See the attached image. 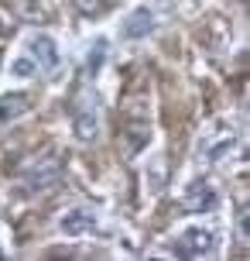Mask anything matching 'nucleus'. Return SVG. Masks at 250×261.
I'll use <instances>...</instances> for the list:
<instances>
[{
	"label": "nucleus",
	"mask_w": 250,
	"mask_h": 261,
	"mask_svg": "<svg viewBox=\"0 0 250 261\" xmlns=\"http://www.w3.org/2000/svg\"><path fill=\"white\" fill-rule=\"evenodd\" d=\"M72 127H76V138L79 141H96V134H100V103H96V96H89V93H79L76 96Z\"/></svg>",
	"instance_id": "nucleus-1"
},
{
	"label": "nucleus",
	"mask_w": 250,
	"mask_h": 261,
	"mask_svg": "<svg viewBox=\"0 0 250 261\" xmlns=\"http://www.w3.org/2000/svg\"><path fill=\"white\" fill-rule=\"evenodd\" d=\"M171 251L178 258H206V254L216 251V237L209 230H202V227H189V230H182V234L175 237Z\"/></svg>",
	"instance_id": "nucleus-2"
},
{
	"label": "nucleus",
	"mask_w": 250,
	"mask_h": 261,
	"mask_svg": "<svg viewBox=\"0 0 250 261\" xmlns=\"http://www.w3.org/2000/svg\"><path fill=\"white\" fill-rule=\"evenodd\" d=\"M27 59L35 62L38 72H52L55 65H58V48H55V41L48 35H38V38L27 41Z\"/></svg>",
	"instance_id": "nucleus-3"
},
{
	"label": "nucleus",
	"mask_w": 250,
	"mask_h": 261,
	"mask_svg": "<svg viewBox=\"0 0 250 261\" xmlns=\"http://www.w3.org/2000/svg\"><path fill=\"white\" fill-rule=\"evenodd\" d=\"M216 203H220V193L209 182H192L185 189V210H192V213H209L216 210Z\"/></svg>",
	"instance_id": "nucleus-4"
},
{
	"label": "nucleus",
	"mask_w": 250,
	"mask_h": 261,
	"mask_svg": "<svg viewBox=\"0 0 250 261\" xmlns=\"http://www.w3.org/2000/svg\"><path fill=\"white\" fill-rule=\"evenodd\" d=\"M27 110H31V96L27 93H7V96H0V127L21 120Z\"/></svg>",
	"instance_id": "nucleus-5"
},
{
	"label": "nucleus",
	"mask_w": 250,
	"mask_h": 261,
	"mask_svg": "<svg viewBox=\"0 0 250 261\" xmlns=\"http://www.w3.org/2000/svg\"><path fill=\"white\" fill-rule=\"evenodd\" d=\"M58 227H62L69 237L92 234V230H96V213H92V210H72V213H66V217L58 220Z\"/></svg>",
	"instance_id": "nucleus-6"
},
{
	"label": "nucleus",
	"mask_w": 250,
	"mask_h": 261,
	"mask_svg": "<svg viewBox=\"0 0 250 261\" xmlns=\"http://www.w3.org/2000/svg\"><path fill=\"white\" fill-rule=\"evenodd\" d=\"M151 31H154V14L147 11V7L131 11V17L123 21V38H144Z\"/></svg>",
	"instance_id": "nucleus-7"
},
{
	"label": "nucleus",
	"mask_w": 250,
	"mask_h": 261,
	"mask_svg": "<svg viewBox=\"0 0 250 261\" xmlns=\"http://www.w3.org/2000/svg\"><path fill=\"white\" fill-rule=\"evenodd\" d=\"M14 7V14L21 17V21H41V7L35 4V0H7Z\"/></svg>",
	"instance_id": "nucleus-8"
},
{
	"label": "nucleus",
	"mask_w": 250,
	"mask_h": 261,
	"mask_svg": "<svg viewBox=\"0 0 250 261\" xmlns=\"http://www.w3.org/2000/svg\"><path fill=\"white\" fill-rule=\"evenodd\" d=\"M76 7L82 14H89V17H100V14L110 11V0H76Z\"/></svg>",
	"instance_id": "nucleus-9"
},
{
	"label": "nucleus",
	"mask_w": 250,
	"mask_h": 261,
	"mask_svg": "<svg viewBox=\"0 0 250 261\" xmlns=\"http://www.w3.org/2000/svg\"><path fill=\"white\" fill-rule=\"evenodd\" d=\"M14 76H38V69H35V62H31V59H17V62H14V69H11Z\"/></svg>",
	"instance_id": "nucleus-10"
},
{
	"label": "nucleus",
	"mask_w": 250,
	"mask_h": 261,
	"mask_svg": "<svg viewBox=\"0 0 250 261\" xmlns=\"http://www.w3.org/2000/svg\"><path fill=\"white\" fill-rule=\"evenodd\" d=\"M0 35H4V24H0Z\"/></svg>",
	"instance_id": "nucleus-11"
},
{
	"label": "nucleus",
	"mask_w": 250,
	"mask_h": 261,
	"mask_svg": "<svg viewBox=\"0 0 250 261\" xmlns=\"http://www.w3.org/2000/svg\"><path fill=\"white\" fill-rule=\"evenodd\" d=\"M0 62H4V55H0Z\"/></svg>",
	"instance_id": "nucleus-12"
},
{
	"label": "nucleus",
	"mask_w": 250,
	"mask_h": 261,
	"mask_svg": "<svg viewBox=\"0 0 250 261\" xmlns=\"http://www.w3.org/2000/svg\"><path fill=\"white\" fill-rule=\"evenodd\" d=\"M0 258H4V251H0Z\"/></svg>",
	"instance_id": "nucleus-13"
}]
</instances>
